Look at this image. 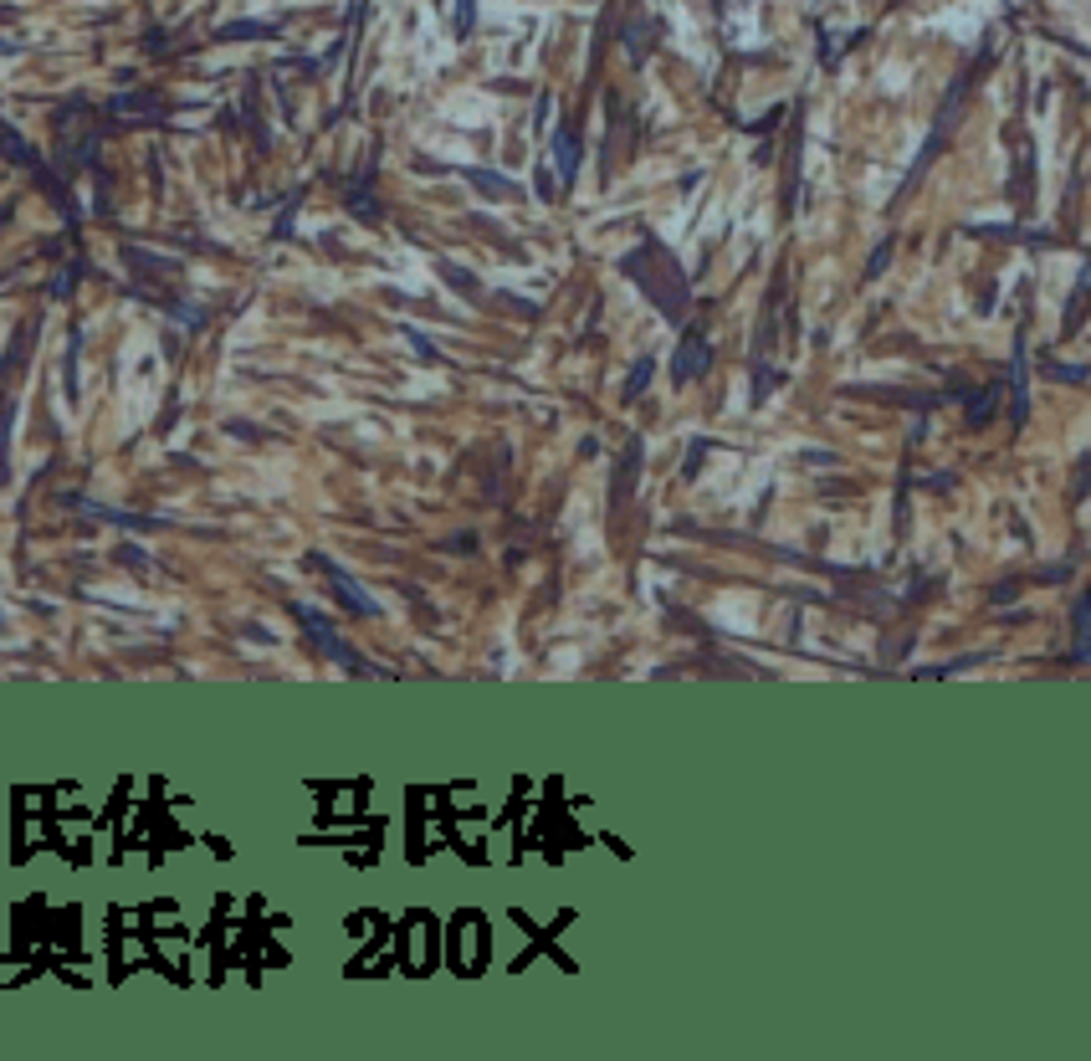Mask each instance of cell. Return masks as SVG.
I'll list each match as a JSON object with an SVG mask.
<instances>
[{"label": "cell", "instance_id": "cell-1", "mask_svg": "<svg viewBox=\"0 0 1091 1061\" xmlns=\"http://www.w3.org/2000/svg\"><path fill=\"white\" fill-rule=\"evenodd\" d=\"M298 621H302V631H308V636H313V646H319L323 657H334L338 667H349V672H370V667H364V661L353 657L349 646H344V641L334 636V625H328V616H323V610H313V606H298Z\"/></svg>", "mask_w": 1091, "mask_h": 1061}, {"label": "cell", "instance_id": "cell-2", "mask_svg": "<svg viewBox=\"0 0 1091 1061\" xmlns=\"http://www.w3.org/2000/svg\"><path fill=\"white\" fill-rule=\"evenodd\" d=\"M313 564H319V570L328 574V585L338 589V600H344L349 610H359V616H370V621L380 616V600H374V595H370L364 585H359V580H349V570H338L334 559H323V555H313Z\"/></svg>", "mask_w": 1091, "mask_h": 1061}, {"label": "cell", "instance_id": "cell-3", "mask_svg": "<svg viewBox=\"0 0 1091 1061\" xmlns=\"http://www.w3.org/2000/svg\"><path fill=\"white\" fill-rule=\"evenodd\" d=\"M707 359H712V349H707V338L697 334V329H687V334H682V344H676V359H672L676 385H682V380H697V374L707 370Z\"/></svg>", "mask_w": 1091, "mask_h": 1061}, {"label": "cell", "instance_id": "cell-4", "mask_svg": "<svg viewBox=\"0 0 1091 1061\" xmlns=\"http://www.w3.org/2000/svg\"><path fill=\"white\" fill-rule=\"evenodd\" d=\"M554 165H559V186H570L574 165H579V139H574V129H564V123H559V134H554Z\"/></svg>", "mask_w": 1091, "mask_h": 1061}, {"label": "cell", "instance_id": "cell-5", "mask_svg": "<svg viewBox=\"0 0 1091 1061\" xmlns=\"http://www.w3.org/2000/svg\"><path fill=\"white\" fill-rule=\"evenodd\" d=\"M994 401H999V385H990V390H979L974 401H963V405H969V421H974V426H984V421H990V410H994Z\"/></svg>", "mask_w": 1091, "mask_h": 1061}, {"label": "cell", "instance_id": "cell-6", "mask_svg": "<svg viewBox=\"0 0 1091 1061\" xmlns=\"http://www.w3.org/2000/svg\"><path fill=\"white\" fill-rule=\"evenodd\" d=\"M636 462H640V441H631V452H625V462H621V477H615V503H625L631 477H636Z\"/></svg>", "mask_w": 1091, "mask_h": 1061}, {"label": "cell", "instance_id": "cell-7", "mask_svg": "<svg viewBox=\"0 0 1091 1061\" xmlns=\"http://www.w3.org/2000/svg\"><path fill=\"white\" fill-rule=\"evenodd\" d=\"M467 180L482 190V195H513V186H507V180H497V175H488V169H471Z\"/></svg>", "mask_w": 1091, "mask_h": 1061}, {"label": "cell", "instance_id": "cell-8", "mask_svg": "<svg viewBox=\"0 0 1091 1061\" xmlns=\"http://www.w3.org/2000/svg\"><path fill=\"white\" fill-rule=\"evenodd\" d=\"M1076 661H1087V600L1076 606Z\"/></svg>", "mask_w": 1091, "mask_h": 1061}, {"label": "cell", "instance_id": "cell-9", "mask_svg": "<svg viewBox=\"0 0 1091 1061\" xmlns=\"http://www.w3.org/2000/svg\"><path fill=\"white\" fill-rule=\"evenodd\" d=\"M651 370H656L651 359H640V365H636V374H631V385H625V395H640V390L651 385Z\"/></svg>", "mask_w": 1091, "mask_h": 1061}, {"label": "cell", "instance_id": "cell-10", "mask_svg": "<svg viewBox=\"0 0 1091 1061\" xmlns=\"http://www.w3.org/2000/svg\"><path fill=\"white\" fill-rule=\"evenodd\" d=\"M456 32H461V36L471 32V0H461V16H456Z\"/></svg>", "mask_w": 1091, "mask_h": 1061}, {"label": "cell", "instance_id": "cell-11", "mask_svg": "<svg viewBox=\"0 0 1091 1061\" xmlns=\"http://www.w3.org/2000/svg\"><path fill=\"white\" fill-rule=\"evenodd\" d=\"M226 36H267V26H226Z\"/></svg>", "mask_w": 1091, "mask_h": 1061}]
</instances>
